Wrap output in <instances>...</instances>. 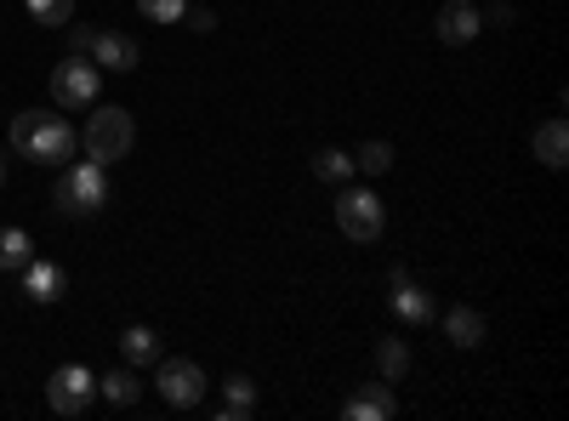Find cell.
Segmentation results:
<instances>
[{"label":"cell","mask_w":569,"mask_h":421,"mask_svg":"<svg viewBox=\"0 0 569 421\" xmlns=\"http://www.w3.org/2000/svg\"><path fill=\"white\" fill-rule=\"evenodd\" d=\"M12 149L34 166H69L80 154V131L58 109H23L12 120Z\"/></svg>","instance_id":"obj_1"},{"label":"cell","mask_w":569,"mask_h":421,"mask_svg":"<svg viewBox=\"0 0 569 421\" xmlns=\"http://www.w3.org/2000/svg\"><path fill=\"white\" fill-rule=\"evenodd\" d=\"M58 217H98L109 206V166L98 160H69L58 177Z\"/></svg>","instance_id":"obj_2"},{"label":"cell","mask_w":569,"mask_h":421,"mask_svg":"<svg viewBox=\"0 0 569 421\" xmlns=\"http://www.w3.org/2000/svg\"><path fill=\"white\" fill-rule=\"evenodd\" d=\"M80 149H86V160H98V166H120L137 149V120L126 109H91V120L80 131Z\"/></svg>","instance_id":"obj_3"},{"label":"cell","mask_w":569,"mask_h":421,"mask_svg":"<svg viewBox=\"0 0 569 421\" xmlns=\"http://www.w3.org/2000/svg\"><path fill=\"white\" fill-rule=\"evenodd\" d=\"M337 228L348 233L353 245H376V240L388 233V206H382V194L342 189V194H337Z\"/></svg>","instance_id":"obj_4"},{"label":"cell","mask_w":569,"mask_h":421,"mask_svg":"<svg viewBox=\"0 0 569 421\" xmlns=\"http://www.w3.org/2000/svg\"><path fill=\"white\" fill-rule=\"evenodd\" d=\"M206 370L194 364V359H154V393L171 404V410H194V404H206Z\"/></svg>","instance_id":"obj_5"},{"label":"cell","mask_w":569,"mask_h":421,"mask_svg":"<svg viewBox=\"0 0 569 421\" xmlns=\"http://www.w3.org/2000/svg\"><path fill=\"white\" fill-rule=\"evenodd\" d=\"M98 86H103V69L91 58H69L52 69V103L58 109H91L98 103Z\"/></svg>","instance_id":"obj_6"},{"label":"cell","mask_w":569,"mask_h":421,"mask_svg":"<svg viewBox=\"0 0 569 421\" xmlns=\"http://www.w3.org/2000/svg\"><path fill=\"white\" fill-rule=\"evenodd\" d=\"M91 399H98V377H91L86 364H58L52 382H46V404L58 415H86Z\"/></svg>","instance_id":"obj_7"},{"label":"cell","mask_w":569,"mask_h":421,"mask_svg":"<svg viewBox=\"0 0 569 421\" xmlns=\"http://www.w3.org/2000/svg\"><path fill=\"white\" fill-rule=\"evenodd\" d=\"M342 415L348 421H393L399 415V393H393V382H365V388H353L348 393V404H342Z\"/></svg>","instance_id":"obj_8"},{"label":"cell","mask_w":569,"mask_h":421,"mask_svg":"<svg viewBox=\"0 0 569 421\" xmlns=\"http://www.w3.org/2000/svg\"><path fill=\"white\" fill-rule=\"evenodd\" d=\"M393 313L410 324V331H427V324H439V308H433V297H427L421 285H410V273L405 268H393Z\"/></svg>","instance_id":"obj_9"},{"label":"cell","mask_w":569,"mask_h":421,"mask_svg":"<svg viewBox=\"0 0 569 421\" xmlns=\"http://www.w3.org/2000/svg\"><path fill=\"white\" fill-rule=\"evenodd\" d=\"M91 63H98V69H109V74H131L137 69V40L131 34H120V29H98V34H91V52H86Z\"/></svg>","instance_id":"obj_10"},{"label":"cell","mask_w":569,"mask_h":421,"mask_svg":"<svg viewBox=\"0 0 569 421\" xmlns=\"http://www.w3.org/2000/svg\"><path fill=\"white\" fill-rule=\"evenodd\" d=\"M479 29H485V12L472 7V0H445V7H439V23H433V34H439L445 46L479 40Z\"/></svg>","instance_id":"obj_11"},{"label":"cell","mask_w":569,"mask_h":421,"mask_svg":"<svg viewBox=\"0 0 569 421\" xmlns=\"http://www.w3.org/2000/svg\"><path fill=\"white\" fill-rule=\"evenodd\" d=\"M18 273H23V291H29V302H40V308H52V302L69 291V273H63L58 262H46V257H29Z\"/></svg>","instance_id":"obj_12"},{"label":"cell","mask_w":569,"mask_h":421,"mask_svg":"<svg viewBox=\"0 0 569 421\" xmlns=\"http://www.w3.org/2000/svg\"><path fill=\"white\" fill-rule=\"evenodd\" d=\"M530 149H536V160H541L547 171H563V166H569V126H563V120H541L536 137H530Z\"/></svg>","instance_id":"obj_13"},{"label":"cell","mask_w":569,"mask_h":421,"mask_svg":"<svg viewBox=\"0 0 569 421\" xmlns=\"http://www.w3.org/2000/svg\"><path fill=\"white\" fill-rule=\"evenodd\" d=\"M257 415V382L251 377H228L222 382V410L217 421H251Z\"/></svg>","instance_id":"obj_14"},{"label":"cell","mask_w":569,"mask_h":421,"mask_svg":"<svg viewBox=\"0 0 569 421\" xmlns=\"http://www.w3.org/2000/svg\"><path fill=\"white\" fill-rule=\"evenodd\" d=\"M445 337H450L456 348H479V342L490 337V324H485L479 308H450V313H445Z\"/></svg>","instance_id":"obj_15"},{"label":"cell","mask_w":569,"mask_h":421,"mask_svg":"<svg viewBox=\"0 0 569 421\" xmlns=\"http://www.w3.org/2000/svg\"><path fill=\"white\" fill-rule=\"evenodd\" d=\"M120 353H126V364H131V370H149V364L160 359V337L149 331V324H126Z\"/></svg>","instance_id":"obj_16"},{"label":"cell","mask_w":569,"mask_h":421,"mask_svg":"<svg viewBox=\"0 0 569 421\" xmlns=\"http://www.w3.org/2000/svg\"><path fill=\"white\" fill-rule=\"evenodd\" d=\"M98 399H109V404H120V410H131V404L142 399V382L131 377V364H120V370H109V377H98Z\"/></svg>","instance_id":"obj_17"},{"label":"cell","mask_w":569,"mask_h":421,"mask_svg":"<svg viewBox=\"0 0 569 421\" xmlns=\"http://www.w3.org/2000/svg\"><path fill=\"white\" fill-rule=\"evenodd\" d=\"M405 370H410V348L399 337L376 342V377H382V382H405Z\"/></svg>","instance_id":"obj_18"},{"label":"cell","mask_w":569,"mask_h":421,"mask_svg":"<svg viewBox=\"0 0 569 421\" xmlns=\"http://www.w3.org/2000/svg\"><path fill=\"white\" fill-rule=\"evenodd\" d=\"M353 171H365V177H388V171H393V143H382V137L359 143V149H353Z\"/></svg>","instance_id":"obj_19"},{"label":"cell","mask_w":569,"mask_h":421,"mask_svg":"<svg viewBox=\"0 0 569 421\" xmlns=\"http://www.w3.org/2000/svg\"><path fill=\"white\" fill-rule=\"evenodd\" d=\"M29 257H34V240H29V233H23V228H0V268L18 273Z\"/></svg>","instance_id":"obj_20"},{"label":"cell","mask_w":569,"mask_h":421,"mask_svg":"<svg viewBox=\"0 0 569 421\" xmlns=\"http://www.w3.org/2000/svg\"><path fill=\"white\" fill-rule=\"evenodd\" d=\"M313 177L319 182H348L353 177V154L348 149H319L313 154Z\"/></svg>","instance_id":"obj_21"},{"label":"cell","mask_w":569,"mask_h":421,"mask_svg":"<svg viewBox=\"0 0 569 421\" xmlns=\"http://www.w3.org/2000/svg\"><path fill=\"white\" fill-rule=\"evenodd\" d=\"M23 7H29V18L46 23V29H63V23L74 18V0H23Z\"/></svg>","instance_id":"obj_22"},{"label":"cell","mask_w":569,"mask_h":421,"mask_svg":"<svg viewBox=\"0 0 569 421\" xmlns=\"http://www.w3.org/2000/svg\"><path fill=\"white\" fill-rule=\"evenodd\" d=\"M137 12L149 18V23H182L188 0H137Z\"/></svg>","instance_id":"obj_23"},{"label":"cell","mask_w":569,"mask_h":421,"mask_svg":"<svg viewBox=\"0 0 569 421\" xmlns=\"http://www.w3.org/2000/svg\"><path fill=\"white\" fill-rule=\"evenodd\" d=\"M63 29H69V52L86 58V52H91V34H98V29H91V23H74V18H69Z\"/></svg>","instance_id":"obj_24"},{"label":"cell","mask_w":569,"mask_h":421,"mask_svg":"<svg viewBox=\"0 0 569 421\" xmlns=\"http://www.w3.org/2000/svg\"><path fill=\"white\" fill-rule=\"evenodd\" d=\"M182 23H188V29H200V34H211V29H217V12H211V7H194V0H188Z\"/></svg>","instance_id":"obj_25"},{"label":"cell","mask_w":569,"mask_h":421,"mask_svg":"<svg viewBox=\"0 0 569 421\" xmlns=\"http://www.w3.org/2000/svg\"><path fill=\"white\" fill-rule=\"evenodd\" d=\"M0 189H7V160H0Z\"/></svg>","instance_id":"obj_26"}]
</instances>
